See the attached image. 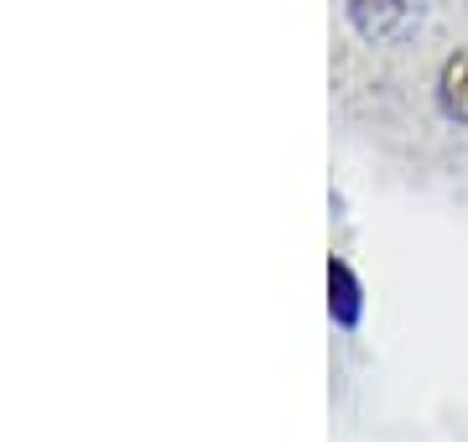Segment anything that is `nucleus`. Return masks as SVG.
I'll return each instance as SVG.
<instances>
[{
    "label": "nucleus",
    "mask_w": 468,
    "mask_h": 442,
    "mask_svg": "<svg viewBox=\"0 0 468 442\" xmlns=\"http://www.w3.org/2000/svg\"><path fill=\"white\" fill-rule=\"evenodd\" d=\"M344 16L365 42L396 47L406 37H417L421 16H427V0H344Z\"/></svg>",
    "instance_id": "nucleus-1"
},
{
    "label": "nucleus",
    "mask_w": 468,
    "mask_h": 442,
    "mask_svg": "<svg viewBox=\"0 0 468 442\" xmlns=\"http://www.w3.org/2000/svg\"><path fill=\"white\" fill-rule=\"evenodd\" d=\"M328 318L338 333H359L365 323V281L344 256H328Z\"/></svg>",
    "instance_id": "nucleus-2"
},
{
    "label": "nucleus",
    "mask_w": 468,
    "mask_h": 442,
    "mask_svg": "<svg viewBox=\"0 0 468 442\" xmlns=\"http://www.w3.org/2000/svg\"><path fill=\"white\" fill-rule=\"evenodd\" d=\"M437 110L452 125H468V47L442 58V68H437Z\"/></svg>",
    "instance_id": "nucleus-3"
}]
</instances>
